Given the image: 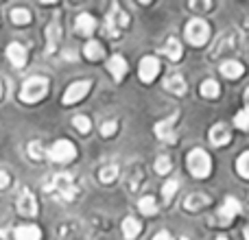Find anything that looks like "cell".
<instances>
[{"mask_svg": "<svg viewBox=\"0 0 249 240\" xmlns=\"http://www.w3.org/2000/svg\"><path fill=\"white\" fill-rule=\"evenodd\" d=\"M208 203H210V199H208L206 194L195 192V194H190V197L184 201V207L188 212H197V210H201V207H206Z\"/></svg>", "mask_w": 249, "mask_h": 240, "instance_id": "obj_21", "label": "cell"}, {"mask_svg": "<svg viewBox=\"0 0 249 240\" xmlns=\"http://www.w3.org/2000/svg\"><path fill=\"white\" fill-rule=\"evenodd\" d=\"M186 39H188L193 46H203V44L210 39V26L206 20L201 17H195L186 24Z\"/></svg>", "mask_w": 249, "mask_h": 240, "instance_id": "obj_4", "label": "cell"}, {"mask_svg": "<svg viewBox=\"0 0 249 240\" xmlns=\"http://www.w3.org/2000/svg\"><path fill=\"white\" fill-rule=\"evenodd\" d=\"M153 240H173V236H171V232H160V234H155Z\"/></svg>", "mask_w": 249, "mask_h": 240, "instance_id": "obj_36", "label": "cell"}, {"mask_svg": "<svg viewBox=\"0 0 249 240\" xmlns=\"http://www.w3.org/2000/svg\"><path fill=\"white\" fill-rule=\"evenodd\" d=\"M7 57H9V61H11L16 68H24L26 66V51H24L22 44H18V42L9 44L7 46Z\"/></svg>", "mask_w": 249, "mask_h": 240, "instance_id": "obj_14", "label": "cell"}, {"mask_svg": "<svg viewBox=\"0 0 249 240\" xmlns=\"http://www.w3.org/2000/svg\"><path fill=\"white\" fill-rule=\"evenodd\" d=\"M9 186V175L4 171H0V190H4Z\"/></svg>", "mask_w": 249, "mask_h": 240, "instance_id": "obj_35", "label": "cell"}, {"mask_svg": "<svg viewBox=\"0 0 249 240\" xmlns=\"http://www.w3.org/2000/svg\"><path fill=\"white\" fill-rule=\"evenodd\" d=\"M72 124H74V129H77V131H81V133H88L92 129L90 118H88V116H74L72 118Z\"/></svg>", "mask_w": 249, "mask_h": 240, "instance_id": "obj_32", "label": "cell"}, {"mask_svg": "<svg viewBox=\"0 0 249 240\" xmlns=\"http://www.w3.org/2000/svg\"><path fill=\"white\" fill-rule=\"evenodd\" d=\"M245 240H249V225L245 227Z\"/></svg>", "mask_w": 249, "mask_h": 240, "instance_id": "obj_39", "label": "cell"}, {"mask_svg": "<svg viewBox=\"0 0 249 240\" xmlns=\"http://www.w3.org/2000/svg\"><path fill=\"white\" fill-rule=\"evenodd\" d=\"M18 210L22 216H35L37 214V201L29 190H22L20 197H18Z\"/></svg>", "mask_w": 249, "mask_h": 240, "instance_id": "obj_12", "label": "cell"}, {"mask_svg": "<svg viewBox=\"0 0 249 240\" xmlns=\"http://www.w3.org/2000/svg\"><path fill=\"white\" fill-rule=\"evenodd\" d=\"M164 52H166L168 59L179 61V59H181V52H184V51H181V44L177 42L175 37H171V39L166 42V46H164Z\"/></svg>", "mask_w": 249, "mask_h": 240, "instance_id": "obj_23", "label": "cell"}, {"mask_svg": "<svg viewBox=\"0 0 249 240\" xmlns=\"http://www.w3.org/2000/svg\"><path fill=\"white\" fill-rule=\"evenodd\" d=\"M245 105H247V109H249V87L245 90Z\"/></svg>", "mask_w": 249, "mask_h": 240, "instance_id": "obj_37", "label": "cell"}, {"mask_svg": "<svg viewBox=\"0 0 249 240\" xmlns=\"http://www.w3.org/2000/svg\"><path fill=\"white\" fill-rule=\"evenodd\" d=\"M13 236H16V240H42V232L35 225H20Z\"/></svg>", "mask_w": 249, "mask_h": 240, "instance_id": "obj_20", "label": "cell"}, {"mask_svg": "<svg viewBox=\"0 0 249 240\" xmlns=\"http://www.w3.org/2000/svg\"><path fill=\"white\" fill-rule=\"evenodd\" d=\"M188 171L193 172V177H197V179H206L212 171L210 155L203 149H193L188 153Z\"/></svg>", "mask_w": 249, "mask_h": 240, "instance_id": "obj_2", "label": "cell"}, {"mask_svg": "<svg viewBox=\"0 0 249 240\" xmlns=\"http://www.w3.org/2000/svg\"><path fill=\"white\" fill-rule=\"evenodd\" d=\"M48 192L64 199V201H72L77 197V188L72 184V177L66 175V172H59V175L53 177L51 184H48Z\"/></svg>", "mask_w": 249, "mask_h": 240, "instance_id": "obj_3", "label": "cell"}, {"mask_svg": "<svg viewBox=\"0 0 249 240\" xmlns=\"http://www.w3.org/2000/svg\"><path fill=\"white\" fill-rule=\"evenodd\" d=\"M48 155H51L53 162H59V164L72 162V159L77 157V146H74L70 140H57L55 144L51 146Z\"/></svg>", "mask_w": 249, "mask_h": 240, "instance_id": "obj_5", "label": "cell"}, {"mask_svg": "<svg viewBox=\"0 0 249 240\" xmlns=\"http://www.w3.org/2000/svg\"><path fill=\"white\" fill-rule=\"evenodd\" d=\"M238 212H241V201L234 199V197H228L223 201V206H221V210H219V223L230 225L238 216Z\"/></svg>", "mask_w": 249, "mask_h": 240, "instance_id": "obj_8", "label": "cell"}, {"mask_svg": "<svg viewBox=\"0 0 249 240\" xmlns=\"http://www.w3.org/2000/svg\"><path fill=\"white\" fill-rule=\"evenodd\" d=\"M83 52H86V57L90 61H99V59H103V55H105L103 46H101L99 42H88L86 48H83Z\"/></svg>", "mask_w": 249, "mask_h": 240, "instance_id": "obj_22", "label": "cell"}, {"mask_svg": "<svg viewBox=\"0 0 249 240\" xmlns=\"http://www.w3.org/2000/svg\"><path fill=\"white\" fill-rule=\"evenodd\" d=\"M236 171H238V175L241 177L249 179V151H245V153L236 159Z\"/></svg>", "mask_w": 249, "mask_h": 240, "instance_id": "obj_30", "label": "cell"}, {"mask_svg": "<svg viewBox=\"0 0 249 240\" xmlns=\"http://www.w3.org/2000/svg\"><path fill=\"white\" fill-rule=\"evenodd\" d=\"M164 87H166L168 92H173V94H177V96L186 94V81L181 79V74H177V72H171L166 79H164Z\"/></svg>", "mask_w": 249, "mask_h": 240, "instance_id": "obj_16", "label": "cell"}, {"mask_svg": "<svg viewBox=\"0 0 249 240\" xmlns=\"http://www.w3.org/2000/svg\"><path fill=\"white\" fill-rule=\"evenodd\" d=\"M138 207H140V212L142 214H146V216H153L155 212H158V206H155L153 197H142L140 203H138Z\"/></svg>", "mask_w": 249, "mask_h": 240, "instance_id": "obj_26", "label": "cell"}, {"mask_svg": "<svg viewBox=\"0 0 249 240\" xmlns=\"http://www.w3.org/2000/svg\"><path fill=\"white\" fill-rule=\"evenodd\" d=\"M171 168H173V162L168 155H160V157L155 159V172H158V175H168Z\"/></svg>", "mask_w": 249, "mask_h": 240, "instance_id": "obj_27", "label": "cell"}, {"mask_svg": "<svg viewBox=\"0 0 249 240\" xmlns=\"http://www.w3.org/2000/svg\"><path fill=\"white\" fill-rule=\"evenodd\" d=\"M116 129H118V122H116V120H107V122L101 124V136L109 137V136H114V133H116Z\"/></svg>", "mask_w": 249, "mask_h": 240, "instance_id": "obj_33", "label": "cell"}, {"mask_svg": "<svg viewBox=\"0 0 249 240\" xmlns=\"http://www.w3.org/2000/svg\"><path fill=\"white\" fill-rule=\"evenodd\" d=\"M160 72V61L155 57H144L140 61V68H138V77L142 83H151Z\"/></svg>", "mask_w": 249, "mask_h": 240, "instance_id": "obj_9", "label": "cell"}, {"mask_svg": "<svg viewBox=\"0 0 249 240\" xmlns=\"http://www.w3.org/2000/svg\"><path fill=\"white\" fill-rule=\"evenodd\" d=\"M59 37H61V26L59 20H51V24L46 26V55H53L59 46Z\"/></svg>", "mask_w": 249, "mask_h": 240, "instance_id": "obj_11", "label": "cell"}, {"mask_svg": "<svg viewBox=\"0 0 249 240\" xmlns=\"http://www.w3.org/2000/svg\"><path fill=\"white\" fill-rule=\"evenodd\" d=\"M177 188H179V181H177V179H168L166 184L162 186V199H164V203H171L173 201Z\"/></svg>", "mask_w": 249, "mask_h": 240, "instance_id": "obj_25", "label": "cell"}, {"mask_svg": "<svg viewBox=\"0 0 249 240\" xmlns=\"http://www.w3.org/2000/svg\"><path fill=\"white\" fill-rule=\"evenodd\" d=\"M29 155L33 159H42V155H44L42 144H39V142H31V144H29Z\"/></svg>", "mask_w": 249, "mask_h": 240, "instance_id": "obj_34", "label": "cell"}, {"mask_svg": "<svg viewBox=\"0 0 249 240\" xmlns=\"http://www.w3.org/2000/svg\"><path fill=\"white\" fill-rule=\"evenodd\" d=\"M2 94H4V86H2V81H0V99H2Z\"/></svg>", "mask_w": 249, "mask_h": 240, "instance_id": "obj_38", "label": "cell"}, {"mask_svg": "<svg viewBox=\"0 0 249 240\" xmlns=\"http://www.w3.org/2000/svg\"><path fill=\"white\" fill-rule=\"evenodd\" d=\"M216 240H228V238H225V236H219V238H216Z\"/></svg>", "mask_w": 249, "mask_h": 240, "instance_id": "obj_40", "label": "cell"}, {"mask_svg": "<svg viewBox=\"0 0 249 240\" xmlns=\"http://www.w3.org/2000/svg\"><path fill=\"white\" fill-rule=\"evenodd\" d=\"M210 142L214 146H225L230 142V129H228V124H223V122H216L214 127L210 129Z\"/></svg>", "mask_w": 249, "mask_h": 240, "instance_id": "obj_15", "label": "cell"}, {"mask_svg": "<svg viewBox=\"0 0 249 240\" xmlns=\"http://www.w3.org/2000/svg\"><path fill=\"white\" fill-rule=\"evenodd\" d=\"M90 92V81H77L72 83V86L66 90L64 99H61V103L64 105H72V103H79V101L83 99V96Z\"/></svg>", "mask_w": 249, "mask_h": 240, "instance_id": "obj_10", "label": "cell"}, {"mask_svg": "<svg viewBox=\"0 0 249 240\" xmlns=\"http://www.w3.org/2000/svg\"><path fill=\"white\" fill-rule=\"evenodd\" d=\"M221 72H223V77H228V79H241L243 72H245V68H243L241 61L230 59V61H223V64H221Z\"/></svg>", "mask_w": 249, "mask_h": 240, "instance_id": "obj_18", "label": "cell"}, {"mask_svg": "<svg viewBox=\"0 0 249 240\" xmlns=\"http://www.w3.org/2000/svg\"><path fill=\"white\" fill-rule=\"evenodd\" d=\"M107 70H109V74L114 77V81L121 83L123 79H124V74H127L129 66H127V61H124V57H121V55H114L112 59L107 61Z\"/></svg>", "mask_w": 249, "mask_h": 240, "instance_id": "obj_13", "label": "cell"}, {"mask_svg": "<svg viewBox=\"0 0 249 240\" xmlns=\"http://www.w3.org/2000/svg\"><path fill=\"white\" fill-rule=\"evenodd\" d=\"M201 94L206 96V99H216V96L221 94V86L214 79H208V81L201 83Z\"/></svg>", "mask_w": 249, "mask_h": 240, "instance_id": "obj_24", "label": "cell"}, {"mask_svg": "<svg viewBox=\"0 0 249 240\" xmlns=\"http://www.w3.org/2000/svg\"><path fill=\"white\" fill-rule=\"evenodd\" d=\"M234 127H238L241 131H247V129H249V109L247 107L234 116Z\"/></svg>", "mask_w": 249, "mask_h": 240, "instance_id": "obj_31", "label": "cell"}, {"mask_svg": "<svg viewBox=\"0 0 249 240\" xmlns=\"http://www.w3.org/2000/svg\"><path fill=\"white\" fill-rule=\"evenodd\" d=\"M127 24H129L127 13H124L118 4H112V11H109V16H107V31H109V35H112V37H118V35H121V29H124Z\"/></svg>", "mask_w": 249, "mask_h": 240, "instance_id": "obj_6", "label": "cell"}, {"mask_svg": "<svg viewBox=\"0 0 249 240\" xmlns=\"http://www.w3.org/2000/svg\"><path fill=\"white\" fill-rule=\"evenodd\" d=\"M11 22L18 26H24L31 22V13L26 11V9H13L11 11Z\"/></svg>", "mask_w": 249, "mask_h": 240, "instance_id": "obj_28", "label": "cell"}, {"mask_svg": "<svg viewBox=\"0 0 249 240\" xmlns=\"http://www.w3.org/2000/svg\"><path fill=\"white\" fill-rule=\"evenodd\" d=\"M140 232H142V225H140V221H136L133 216L123 221V236L127 240H136L140 236Z\"/></svg>", "mask_w": 249, "mask_h": 240, "instance_id": "obj_19", "label": "cell"}, {"mask_svg": "<svg viewBox=\"0 0 249 240\" xmlns=\"http://www.w3.org/2000/svg\"><path fill=\"white\" fill-rule=\"evenodd\" d=\"M175 120H177V114H173V116H168L166 120H160V122L155 124V136H158L162 142H168V144H173V142L177 140Z\"/></svg>", "mask_w": 249, "mask_h": 240, "instance_id": "obj_7", "label": "cell"}, {"mask_svg": "<svg viewBox=\"0 0 249 240\" xmlns=\"http://www.w3.org/2000/svg\"><path fill=\"white\" fill-rule=\"evenodd\" d=\"M116 177H118V166H105V168H101V172H99V179L103 181V184H112V181H116Z\"/></svg>", "mask_w": 249, "mask_h": 240, "instance_id": "obj_29", "label": "cell"}, {"mask_svg": "<svg viewBox=\"0 0 249 240\" xmlns=\"http://www.w3.org/2000/svg\"><path fill=\"white\" fill-rule=\"evenodd\" d=\"M94 29H96V20L90 13H81V16L77 17V22H74V31H77L79 35H92Z\"/></svg>", "mask_w": 249, "mask_h": 240, "instance_id": "obj_17", "label": "cell"}, {"mask_svg": "<svg viewBox=\"0 0 249 240\" xmlns=\"http://www.w3.org/2000/svg\"><path fill=\"white\" fill-rule=\"evenodd\" d=\"M46 92H48V79L31 77V79H26L24 86H22L20 99L24 101V103H37V101H42L44 96H46Z\"/></svg>", "mask_w": 249, "mask_h": 240, "instance_id": "obj_1", "label": "cell"}]
</instances>
